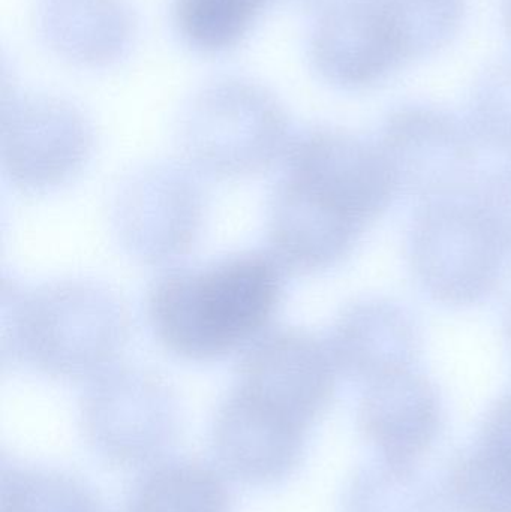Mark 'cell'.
<instances>
[{
	"label": "cell",
	"instance_id": "9c48e42d",
	"mask_svg": "<svg viewBox=\"0 0 511 512\" xmlns=\"http://www.w3.org/2000/svg\"><path fill=\"white\" fill-rule=\"evenodd\" d=\"M474 135L455 116L431 105L393 111L381 131L380 147L398 192L423 200H452L476 171Z\"/></svg>",
	"mask_w": 511,
	"mask_h": 512
},
{
	"label": "cell",
	"instance_id": "7c38bea8",
	"mask_svg": "<svg viewBox=\"0 0 511 512\" xmlns=\"http://www.w3.org/2000/svg\"><path fill=\"white\" fill-rule=\"evenodd\" d=\"M357 426L378 459L417 465L443 430V400L431 379L401 370L366 385Z\"/></svg>",
	"mask_w": 511,
	"mask_h": 512
},
{
	"label": "cell",
	"instance_id": "ba28073f",
	"mask_svg": "<svg viewBox=\"0 0 511 512\" xmlns=\"http://www.w3.org/2000/svg\"><path fill=\"white\" fill-rule=\"evenodd\" d=\"M338 378L326 339L272 327L243 351L233 387L311 430L332 405Z\"/></svg>",
	"mask_w": 511,
	"mask_h": 512
},
{
	"label": "cell",
	"instance_id": "44dd1931",
	"mask_svg": "<svg viewBox=\"0 0 511 512\" xmlns=\"http://www.w3.org/2000/svg\"><path fill=\"white\" fill-rule=\"evenodd\" d=\"M446 493L458 512H511V463L474 445L450 465Z\"/></svg>",
	"mask_w": 511,
	"mask_h": 512
},
{
	"label": "cell",
	"instance_id": "2e32d148",
	"mask_svg": "<svg viewBox=\"0 0 511 512\" xmlns=\"http://www.w3.org/2000/svg\"><path fill=\"white\" fill-rule=\"evenodd\" d=\"M228 478L198 460H162L144 469L120 512H231Z\"/></svg>",
	"mask_w": 511,
	"mask_h": 512
},
{
	"label": "cell",
	"instance_id": "ffe728a7",
	"mask_svg": "<svg viewBox=\"0 0 511 512\" xmlns=\"http://www.w3.org/2000/svg\"><path fill=\"white\" fill-rule=\"evenodd\" d=\"M404 62L431 56L458 35L467 0H378Z\"/></svg>",
	"mask_w": 511,
	"mask_h": 512
},
{
	"label": "cell",
	"instance_id": "9a60e30c",
	"mask_svg": "<svg viewBox=\"0 0 511 512\" xmlns=\"http://www.w3.org/2000/svg\"><path fill=\"white\" fill-rule=\"evenodd\" d=\"M41 26L57 53L101 65L122 56L131 36V15L122 0H44Z\"/></svg>",
	"mask_w": 511,
	"mask_h": 512
},
{
	"label": "cell",
	"instance_id": "30bf717a",
	"mask_svg": "<svg viewBox=\"0 0 511 512\" xmlns=\"http://www.w3.org/2000/svg\"><path fill=\"white\" fill-rule=\"evenodd\" d=\"M308 430L231 388L216 409L210 445L230 481L269 487L290 478L302 463Z\"/></svg>",
	"mask_w": 511,
	"mask_h": 512
},
{
	"label": "cell",
	"instance_id": "4316f807",
	"mask_svg": "<svg viewBox=\"0 0 511 512\" xmlns=\"http://www.w3.org/2000/svg\"><path fill=\"white\" fill-rule=\"evenodd\" d=\"M503 18L507 32L511 35V0H503Z\"/></svg>",
	"mask_w": 511,
	"mask_h": 512
},
{
	"label": "cell",
	"instance_id": "ac0fdd59",
	"mask_svg": "<svg viewBox=\"0 0 511 512\" xmlns=\"http://www.w3.org/2000/svg\"><path fill=\"white\" fill-rule=\"evenodd\" d=\"M0 512H107L81 478L48 466H2Z\"/></svg>",
	"mask_w": 511,
	"mask_h": 512
},
{
	"label": "cell",
	"instance_id": "5bb4252c",
	"mask_svg": "<svg viewBox=\"0 0 511 512\" xmlns=\"http://www.w3.org/2000/svg\"><path fill=\"white\" fill-rule=\"evenodd\" d=\"M339 376L368 385L411 369L420 336L410 313L386 298L348 304L326 339Z\"/></svg>",
	"mask_w": 511,
	"mask_h": 512
},
{
	"label": "cell",
	"instance_id": "d4e9b609",
	"mask_svg": "<svg viewBox=\"0 0 511 512\" xmlns=\"http://www.w3.org/2000/svg\"><path fill=\"white\" fill-rule=\"evenodd\" d=\"M299 2L315 15L318 12L326 11V9L345 5V3L360 2V0H299Z\"/></svg>",
	"mask_w": 511,
	"mask_h": 512
},
{
	"label": "cell",
	"instance_id": "484cf974",
	"mask_svg": "<svg viewBox=\"0 0 511 512\" xmlns=\"http://www.w3.org/2000/svg\"><path fill=\"white\" fill-rule=\"evenodd\" d=\"M504 339H506L507 351L511 358V300L504 313Z\"/></svg>",
	"mask_w": 511,
	"mask_h": 512
},
{
	"label": "cell",
	"instance_id": "7402d4cb",
	"mask_svg": "<svg viewBox=\"0 0 511 512\" xmlns=\"http://www.w3.org/2000/svg\"><path fill=\"white\" fill-rule=\"evenodd\" d=\"M470 131L485 146L511 153V62L495 63L476 81Z\"/></svg>",
	"mask_w": 511,
	"mask_h": 512
},
{
	"label": "cell",
	"instance_id": "4fadbf2b",
	"mask_svg": "<svg viewBox=\"0 0 511 512\" xmlns=\"http://www.w3.org/2000/svg\"><path fill=\"white\" fill-rule=\"evenodd\" d=\"M309 54L315 71L339 89L374 86L404 63L378 0L315 14Z\"/></svg>",
	"mask_w": 511,
	"mask_h": 512
},
{
	"label": "cell",
	"instance_id": "603a6c76",
	"mask_svg": "<svg viewBox=\"0 0 511 512\" xmlns=\"http://www.w3.org/2000/svg\"><path fill=\"white\" fill-rule=\"evenodd\" d=\"M506 255H511V164L489 174L473 201Z\"/></svg>",
	"mask_w": 511,
	"mask_h": 512
},
{
	"label": "cell",
	"instance_id": "7a4b0ae2",
	"mask_svg": "<svg viewBox=\"0 0 511 512\" xmlns=\"http://www.w3.org/2000/svg\"><path fill=\"white\" fill-rule=\"evenodd\" d=\"M131 328L123 298L95 280L26 286L3 277V367H23L60 381L89 382L119 364Z\"/></svg>",
	"mask_w": 511,
	"mask_h": 512
},
{
	"label": "cell",
	"instance_id": "6da1fadb",
	"mask_svg": "<svg viewBox=\"0 0 511 512\" xmlns=\"http://www.w3.org/2000/svg\"><path fill=\"white\" fill-rule=\"evenodd\" d=\"M287 277L269 251L237 252L200 267L167 271L147 292L150 330L180 360H224L272 328Z\"/></svg>",
	"mask_w": 511,
	"mask_h": 512
},
{
	"label": "cell",
	"instance_id": "d6986e66",
	"mask_svg": "<svg viewBox=\"0 0 511 512\" xmlns=\"http://www.w3.org/2000/svg\"><path fill=\"white\" fill-rule=\"evenodd\" d=\"M273 0H174L173 20L183 41L201 53L237 47Z\"/></svg>",
	"mask_w": 511,
	"mask_h": 512
},
{
	"label": "cell",
	"instance_id": "3957f363",
	"mask_svg": "<svg viewBox=\"0 0 511 512\" xmlns=\"http://www.w3.org/2000/svg\"><path fill=\"white\" fill-rule=\"evenodd\" d=\"M279 99L248 80H222L201 89L180 117V150L198 176L243 180L267 173L293 138Z\"/></svg>",
	"mask_w": 511,
	"mask_h": 512
},
{
	"label": "cell",
	"instance_id": "8fae6325",
	"mask_svg": "<svg viewBox=\"0 0 511 512\" xmlns=\"http://www.w3.org/2000/svg\"><path fill=\"white\" fill-rule=\"evenodd\" d=\"M279 165L329 189L366 225L398 194L378 144L344 129L318 126L294 134Z\"/></svg>",
	"mask_w": 511,
	"mask_h": 512
},
{
	"label": "cell",
	"instance_id": "8992f818",
	"mask_svg": "<svg viewBox=\"0 0 511 512\" xmlns=\"http://www.w3.org/2000/svg\"><path fill=\"white\" fill-rule=\"evenodd\" d=\"M504 255L476 206L455 198L426 204L408 240L417 283L446 306H471L491 295L503 276Z\"/></svg>",
	"mask_w": 511,
	"mask_h": 512
},
{
	"label": "cell",
	"instance_id": "277c9868",
	"mask_svg": "<svg viewBox=\"0 0 511 512\" xmlns=\"http://www.w3.org/2000/svg\"><path fill=\"white\" fill-rule=\"evenodd\" d=\"M78 423L99 459L117 468L147 469L176 444L179 399L158 373L117 364L86 382Z\"/></svg>",
	"mask_w": 511,
	"mask_h": 512
},
{
	"label": "cell",
	"instance_id": "cb8c5ba5",
	"mask_svg": "<svg viewBox=\"0 0 511 512\" xmlns=\"http://www.w3.org/2000/svg\"><path fill=\"white\" fill-rule=\"evenodd\" d=\"M476 445L511 463V391L486 412Z\"/></svg>",
	"mask_w": 511,
	"mask_h": 512
},
{
	"label": "cell",
	"instance_id": "52a82bcc",
	"mask_svg": "<svg viewBox=\"0 0 511 512\" xmlns=\"http://www.w3.org/2000/svg\"><path fill=\"white\" fill-rule=\"evenodd\" d=\"M93 152L92 123L71 102L45 95L3 101L2 173L20 194L48 195L71 185Z\"/></svg>",
	"mask_w": 511,
	"mask_h": 512
},
{
	"label": "cell",
	"instance_id": "5b68a950",
	"mask_svg": "<svg viewBox=\"0 0 511 512\" xmlns=\"http://www.w3.org/2000/svg\"><path fill=\"white\" fill-rule=\"evenodd\" d=\"M201 176L186 164H150L122 180L111 200L110 225L123 254L147 267L182 261L207 221Z\"/></svg>",
	"mask_w": 511,
	"mask_h": 512
},
{
	"label": "cell",
	"instance_id": "e0dca14e",
	"mask_svg": "<svg viewBox=\"0 0 511 512\" xmlns=\"http://www.w3.org/2000/svg\"><path fill=\"white\" fill-rule=\"evenodd\" d=\"M341 512H444V504L417 465L377 459L348 481Z\"/></svg>",
	"mask_w": 511,
	"mask_h": 512
}]
</instances>
